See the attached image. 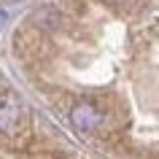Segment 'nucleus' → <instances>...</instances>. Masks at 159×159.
Returning <instances> with one entry per match:
<instances>
[{
	"label": "nucleus",
	"instance_id": "1",
	"mask_svg": "<svg viewBox=\"0 0 159 159\" xmlns=\"http://www.w3.org/2000/svg\"><path fill=\"white\" fill-rule=\"evenodd\" d=\"M67 116H70V124H73L78 132H84V135L100 132L102 127H105V121H108V113H105L97 102H92V100L73 102L70 111H67Z\"/></svg>",
	"mask_w": 159,
	"mask_h": 159
},
{
	"label": "nucleus",
	"instance_id": "2",
	"mask_svg": "<svg viewBox=\"0 0 159 159\" xmlns=\"http://www.w3.org/2000/svg\"><path fill=\"white\" fill-rule=\"evenodd\" d=\"M14 46H16V51L25 59H41L43 54H49V38H46V33L38 30L35 25L19 30L16 38H14Z\"/></svg>",
	"mask_w": 159,
	"mask_h": 159
},
{
	"label": "nucleus",
	"instance_id": "3",
	"mask_svg": "<svg viewBox=\"0 0 159 159\" xmlns=\"http://www.w3.org/2000/svg\"><path fill=\"white\" fill-rule=\"evenodd\" d=\"M25 108L14 92H0V132L3 135H16L22 129Z\"/></svg>",
	"mask_w": 159,
	"mask_h": 159
},
{
	"label": "nucleus",
	"instance_id": "4",
	"mask_svg": "<svg viewBox=\"0 0 159 159\" xmlns=\"http://www.w3.org/2000/svg\"><path fill=\"white\" fill-rule=\"evenodd\" d=\"M30 22H33L38 30H43V33H46V30H57V27L62 25V14H59L54 6H43V8H38V11L33 14V19H30Z\"/></svg>",
	"mask_w": 159,
	"mask_h": 159
},
{
	"label": "nucleus",
	"instance_id": "5",
	"mask_svg": "<svg viewBox=\"0 0 159 159\" xmlns=\"http://www.w3.org/2000/svg\"><path fill=\"white\" fill-rule=\"evenodd\" d=\"M111 8L121 11V14H132V11H138V3L140 0H105Z\"/></svg>",
	"mask_w": 159,
	"mask_h": 159
},
{
	"label": "nucleus",
	"instance_id": "6",
	"mask_svg": "<svg viewBox=\"0 0 159 159\" xmlns=\"http://www.w3.org/2000/svg\"><path fill=\"white\" fill-rule=\"evenodd\" d=\"M6 25V14H0V27Z\"/></svg>",
	"mask_w": 159,
	"mask_h": 159
},
{
	"label": "nucleus",
	"instance_id": "7",
	"mask_svg": "<svg viewBox=\"0 0 159 159\" xmlns=\"http://www.w3.org/2000/svg\"><path fill=\"white\" fill-rule=\"evenodd\" d=\"M25 159H46V157H25Z\"/></svg>",
	"mask_w": 159,
	"mask_h": 159
}]
</instances>
